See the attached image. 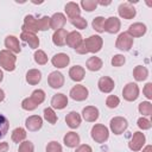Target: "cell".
Wrapping results in <instances>:
<instances>
[{"label":"cell","instance_id":"23","mask_svg":"<svg viewBox=\"0 0 152 152\" xmlns=\"http://www.w3.org/2000/svg\"><path fill=\"white\" fill-rule=\"evenodd\" d=\"M63 142L65 146L74 148L76 146L80 145V135L76 132H68L64 137H63Z\"/></svg>","mask_w":152,"mask_h":152},{"label":"cell","instance_id":"32","mask_svg":"<svg viewBox=\"0 0 152 152\" xmlns=\"http://www.w3.org/2000/svg\"><path fill=\"white\" fill-rule=\"evenodd\" d=\"M138 110L144 116H150V115H152V103L148 101H142L139 103Z\"/></svg>","mask_w":152,"mask_h":152},{"label":"cell","instance_id":"7","mask_svg":"<svg viewBox=\"0 0 152 152\" xmlns=\"http://www.w3.org/2000/svg\"><path fill=\"white\" fill-rule=\"evenodd\" d=\"M83 42L87 46L88 52H91V53L99 52L102 49V45H103V39L100 36H90L89 38H87Z\"/></svg>","mask_w":152,"mask_h":152},{"label":"cell","instance_id":"31","mask_svg":"<svg viewBox=\"0 0 152 152\" xmlns=\"http://www.w3.org/2000/svg\"><path fill=\"white\" fill-rule=\"evenodd\" d=\"M26 131L24 129V128H21V127H17L13 132H12V135H11V138H12V140L14 141V142H21V141H24L25 139H26Z\"/></svg>","mask_w":152,"mask_h":152},{"label":"cell","instance_id":"26","mask_svg":"<svg viewBox=\"0 0 152 152\" xmlns=\"http://www.w3.org/2000/svg\"><path fill=\"white\" fill-rule=\"evenodd\" d=\"M64 10H65V13H66V15L69 17V19L77 18V17H80V14H81V8H80L78 4L72 2V1L68 2V4L65 5Z\"/></svg>","mask_w":152,"mask_h":152},{"label":"cell","instance_id":"12","mask_svg":"<svg viewBox=\"0 0 152 152\" xmlns=\"http://www.w3.org/2000/svg\"><path fill=\"white\" fill-rule=\"evenodd\" d=\"M120 27H121V23H120L119 18L109 17L108 19H106V23H104V31L106 32L114 34V33H118L120 31Z\"/></svg>","mask_w":152,"mask_h":152},{"label":"cell","instance_id":"46","mask_svg":"<svg viewBox=\"0 0 152 152\" xmlns=\"http://www.w3.org/2000/svg\"><path fill=\"white\" fill-rule=\"evenodd\" d=\"M46 152H62V146L57 141H50L46 145Z\"/></svg>","mask_w":152,"mask_h":152},{"label":"cell","instance_id":"19","mask_svg":"<svg viewBox=\"0 0 152 152\" xmlns=\"http://www.w3.org/2000/svg\"><path fill=\"white\" fill-rule=\"evenodd\" d=\"M82 36L80 32L77 31H72V32H69L68 36H66V40H65V44L71 48V49H76L81 43H82Z\"/></svg>","mask_w":152,"mask_h":152},{"label":"cell","instance_id":"28","mask_svg":"<svg viewBox=\"0 0 152 152\" xmlns=\"http://www.w3.org/2000/svg\"><path fill=\"white\" fill-rule=\"evenodd\" d=\"M42 80V72L38 69H30L26 72V82L31 86H36Z\"/></svg>","mask_w":152,"mask_h":152},{"label":"cell","instance_id":"54","mask_svg":"<svg viewBox=\"0 0 152 152\" xmlns=\"http://www.w3.org/2000/svg\"><path fill=\"white\" fill-rule=\"evenodd\" d=\"M2 78H4V72H2V70L0 69V82L2 81Z\"/></svg>","mask_w":152,"mask_h":152},{"label":"cell","instance_id":"13","mask_svg":"<svg viewBox=\"0 0 152 152\" xmlns=\"http://www.w3.org/2000/svg\"><path fill=\"white\" fill-rule=\"evenodd\" d=\"M99 115H100V112L94 106H87L82 109V116L88 122H95L99 119Z\"/></svg>","mask_w":152,"mask_h":152},{"label":"cell","instance_id":"50","mask_svg":"<svg viewBox=\"0 0 152 152\" xmlns=\"http://www.w3.org/2000/svg\"><path fill=\"white\" fill-rule=\"evenodd\" d=\"M7 150H8V144L6 141L0 142V152H7Z\"/></svg>","mask_w":152,"mask_h":152},{"label":"cell","instance_id":"44","mask_svg":"<svg viewBox=\"0 0 152 152\" xmlns=\"http://www.w3.org/2000/svg\"><path fill=\"white\" fill-rule=\"evenodd\" d=\"M137 124H138V127L141 128L142 131H145V129H150V128L152 127V122H151L148 119L144 118V116L139 118L138 121H137Z\"/></svg>","mask_w":152,"mask_h":152},{"label":"cell","instance_id":"34","mask_svg":"<svg viewBox=\"0 0 152 152\" xmlns=\"http://www.w3.org/2000/svg\"><path fill=\"white\" fill-rule=\"evenodd\" d=\"M8 129H10V121H8V119L5 115L0 114V139L6 137Z\"/></svg>","mask_w":152,"mask_h":152},{"label":"cell","instance_id":"41","mask_svg":"<svg viewBox=\"0 0 152 152\" xmlns=\"http://www.w3.org/2000/svg\"><path fill=\"white\" fill-rule=\"evenodd\" d=\"M37 107H38V104L31 97H26L21 102V108L25 109V110H34Z\"/></svg>","mask_w":152,"mask_h":152},{"label":"cell","instance_id":"14","mask_svg":"<svg viewBox=\"0 0 152 152\" xmlns=\"http://www.w3.org/2000/svg\"><path fill=\"white\" fill-rule=\"evenodd\" d=\"M51 63H52L53 66H56L58 69H62V68L68 66V64L70 63V57L64 52H59V53H56L51 58Z\"/></svg>","mask_w":152,"mask_h":152},{"label":"cell","instance_id":"51","mask_svg":"<svg viewBox=\"0 0 152 152\" xmlns=\"http://www.w3.org/2000/svg\"><path fill=\"white\" fill-rule=\"evenodd\" d=\"M142 152H152V146H151V145H147V146L142 150Z\"/></svg>","mask_w":152,"mask_h":152},{"label":"cell","instance_id":"49","mask_svg":"<svg viewBox=\"0 0 152 152\" xmlns=\"http://www.w3.org/2000/svg\"><path fill=\"white\" fill-rule=\"evenodd\" d=\"M75 50H76V52L80 53V55H86V53H88V50H87V46H86L84 42H82Z\"/></svg>","mask_w":152,"mask_h":152},{"label":"cell","instance_id":"9","mask_svg":"<svg viewBox=\"0 0 152 152\" xmlns=\"http://www.w3.org/2000/svg\"><path fill=\"white\" fill-rule=\"evenodd\" d=\"M118 13H119V15H120L121 18L128 20V19H133V18L135 17L137 11H135V8L131 5V2H122V4H120L119 7H118Z\"/></svg>","mask_w":152,"mask_h":152},{"label":"cell","instance_id":"27","mask_svg":"<svg viewBox=\"0 0 152 152\" xmlns=\"http://www.w3.org/2000/svg\"><path fill=\"white\" fill-rule=\"evenodd\" d=\"M66 36H68V31L66 30H64V28L57 30L52 34V43L55 45H57V46H63V45H65Z\"/></svg>","mask_w":152,"mask_h":152},{"label":"cell","instance_id":"6","mask_svg":"<svg viewBox=\"0 0 152 152\" xmlns=\"http://www.w3.org/2000/svg\"><path fill=\"white\" fill-rule=\"evenodd\" d=\"M145 141H146V138L142 132H134L128 142V147L133 152H138L142 148V146L145 145Z\"/></svg>","mask_w":152,"mask_h":152},{"label":"cell","instance_id":"22","mask_svg":"<svg viewBox=\"0 0 152 152\" xmlns=\"http://www.w3.org/2000/svg\"><path fill=\"white\" fill-rule=\"evenodd\" d=\"M51 106L56 109H64L68 106V97L64 94H56L51 99Z\"/></svg>","mask_w":152,"mask_h":152},{"label":"cell","instance_id":"8","mask_svg":"<svg viewBox=\"0 0 152 152\" xmlns=\"http://www.w3.org/2000/svg\"><path fill=\"white\" fill-rule=\"evenodd\" d=\"M70 97L75 101H84L88 99V95H89V91L88 89L82 86V84H77L75 87H72L70 89V93H69Z\"/></svg>","mask_w":152,"mask_h":152},{"label":"cell","instance_id":"35","mask_svg":"<svg viewBox=\"0 0 152 152\" xmlns=\"http://www.w3.org/2000/svg\"><path fill=\"white\" fill-rule=\"evenodd\" d=\"M44 119L49 124H51V125H55L57 122V115H56L55 110L52 108H50V107H48V108L44 109Z\"/></svg>","mask_w":152,"mask_h":152},{"label":"cell","instance_id":"1","mask_svg":"<svg viewBox=\"0 0 152 152\" xmlns=\"http://www.w3.org/2000/svg\"><path fill=\"white\" fill-rule=\"evenodd\" d=\"M90 135H91V139L99 144H102V142H106L109 138V131L108 128L102 125V124H96L93 126L91 131H90Z\"/></svg>","mask_w":152,"mask_h":152},{"label":"cell","instance_id":"53","mask_svg":"<svg viewBox=\"0 0 152 152\" xmlns=\"http://www.w3.org/2000/svg\"><path fill=\"white\" fill-rule=\"evenodd\" d=\"M99 4H100V5H102V6H106V5H109V4H110V1H106V2H104V1H100V2H97V5H99Z\"/></svg>","mask_w":152,"mask_h":152},{"label":"cell","instance_id":"30","mask_svg":"<svg viewBox=\"0 0 152 152\" xmlns=\"http://www.w3.org/2000/svg\"><path fill=\"white\" fill-rule=\"evenodd\" d=\"M86 65H87V69L90 70V71H99V70L102 68L103 63H102V59H101L100 57L93 56V57L88 58Z\"/></svg>","mask_w":152,"mask_h":152},{"label":"cell","instance_id":"47","mask_svg":"<svg viewBox=\"0 0 152 152\" xmlns=\"http://www.w3.org/2000/svg\"><path fill=\"white\" fill-rule=\"evenodd\" d=\"M142 93H144V95H145L148 100L152 99V83H151V82H148V83L145 84V87H144V89H142Z\"/></svg>","mask_w":152,"mask_h":152},{"label":"cell","instance_id":"45","mask_svg":"<svg viewBox=\"0 0 152 152\" xmlns=\"http://www.w3.org/2000/svg\"><path fill=\"white\" fill-rule=\"evenodd\" d=\"M125 62H126V58L124 55H114L112 57V61H110L113 66H121L125 64Z\"/></svg>","mask_w":152,"mask_h":152},{"label":"cell","instance_id":"29","mask_svg":"<svg viewBox=\"0 0 152 152\" xmlns=\"http://www.w3.org/2000/svg\"><path fill=\"white\" fill-rule=\"evenodd\" d=\"M133 77L138 82H142L148 77V70L144 65H137L133 70Z\"/></svg>","mask_w":152,"mask_h":152},{"label":"cell","instance_id":"48","mask_svg":"<svg viewBox=\"0 0 152 152\" xmlns=\"http://www.w3.org/2000/svg\"><path fill=\"white\" fill-rule=\"evenodd\" d=\"M75 152H93V148L88 144H82L76 148Z\"/></svg>","mask_w":152,"mask_h":152},{"label":"cell","instance_id":"5","mask_svg":"<svg viewBox=\"0 0 152 152\" xmlns=\"http://www.w3.org/2000/svg\"><path fill=\"white\" fill-rule=\"evenodd\" d=\"M122 96L128 102L135 101L138 99V96H139V87H138V84L133 83V82L127 83L122 89Z\"/></svg>","mask_w":152,"mask_h":152},{"label":"cell","instance_id":"2","mask_svg":"<svg viewBox=\"0 0 152 152\" xmlns=\"http://www.w3.org/2000/svg\"><path fill=\"white\" fill-rule=\"evenodd\" d=\"M15 61L17 57L13 52L8 50L0 51V66L6 71H13L15 69Z\"/></svg>","mask_w":152,"mask_h":152},{"label":"cell","instance_id":"37","mask_svg":"<svg viewBox=\"0 0 152 152\" xmlns=\"http://www.w3.org/2000/svg\"><path fill=\"white\" fill-rule=\"evenodd\" d=\"M33 57H34V62L39 65H44V64L48 63V56L43 50H37L34 52Z\"/></svg>","mask_w":152,"mask_h":152},{"label":"cell","instance_id":"40","mask_svg":"<svg viewBox=\"0 0 152 152\" xmlns=\"http://www.w3.org/2000/svg\"><path fill=\"white\" fill-rule=\"evenodd\" d=\"M70 23L76 27V28H80V30H84L88 25L87 20L84 18H82L81 15L77 17V18H74V19H70Z\"/></svg>","mask_w":152,"mask_h":152},{"label":"cell","instance_id":"52","mask_svg":"<svg viewBox=\"0 0 152 152\" xmlns=\"http://www.w3.org/2000/svg\"><path fill=\"white\" fill-rule=\"evenodd\" d=\"M5 100V93L2 89H0V102H2Z\"/></svg>","mask_w":152,"mask_h":152},{"label":"cell","instance_id":"21","mask_svg":"<svg viewBox=\"0 0 152 152\" xmlns=\"http://www.w3.org/2000/svg\"><path fill=\"white\" fill-rule=\"evenodd\" d=\"M20 38L28 44V46L31 49H37L39 46V38L36 36V33H31V32H24L21 31Z\"/></svg>","mask_w":152,"mask_h":152},{"label":"cell","instance_id":"33","mask_svg":"<svg viewBox=\"0 0 152 152\" xmlns=\"http://www.w3.org/2000/svg\"><path fill=\"white\" fill-rule=\"evenodd\" d=\"M104 23H106V19L103 17H96L93 19L91 26L95 31H97L99 33H102L104 32Z\"/></svg>","mask_w":152,"mask_h":152},{"label":"cell","instance_id":"3","mask_svg":"<svg viewBox=\"0 0 152 152\" xmlns=\"http://www.w3.org/2000/svg\"><path fill=\"white\" fill-rule=\"evenodd\" d=\"M109 127L114 134L119 135V134H122L127 129L128 121L122 116H114L109 122Z\"/></svg>","mask_w":152,"mask_h":152},{"label":"cell","instance_id":"4","mask_svg":"<svg viewBox=\"0 0 152 152\" xmlns=\"http://www.w3.org/2000/svg\"><path fill=\"white\" fill-rule=\"evenodd\" d=\"M115 46H116V49H119L121 51H129L133 46V38L127 32H122L118 36Z\"/></svg>","mask_w":152,"mask_h":152},{"label":"cell","instance_id":"25","mask_svg":"<svg viewBox=\"0 0 152 152\" xmlns=\"http://www.w3.org/2000/svg\"><path fill=\"white\" fill-rule=\"evenodd\" d=\"M65 122H66V125L70 127V128H77V127H80V125H81V115L77 113V112H75V110H72V112H70L69 114H66V116H65Z\"/></svg>","mask_w":152,"mask_h":152},{"label":"cell","instance_id":"24","mask_svg":"<svg viewBox=\"0 0 152 152\" xmlns=\"http://www.w3.org/2000/svg\"><path fill=\"white\" fill-rule=\"evenodd\" d=\"M84 75H86V70H84V68L81 66V65H74V66H71L70 70H69V76H70V78H71L72 81H75V82L82 81V80L84 78Z\"/></svg>","mask_w":152,"mask_h":152},{"label":"cell","instance_id":"38","mask_svg":"<svg viewBox=\"0 0 152 152\" xmlns=\"http://www.w3.org/2000/svg\"><path fill=\"white\" fill-rule=\"evenodd\" d=\"M34 151V145L30 140H24L20 142L18 152H33Z\"/></svg>","mask_w":152,"mask_h":152},{"label":"cell","instance_id":"11","mask_svg":"<svg viewBox=\"0 0 152 152\" xmlns=\"http://www.w3.org/2000/svg\"><path fill=\"white\" fill-rule=\"evenodd\" d=\"M25 126L30 132H37L43 126V119L39 115H31L25 120Z\"/></svg>","mask_w":152,"mask_h":152},{"label":"cell","instance_id":"39","mask_svg":"<svg viewBox=\"0 0 152 152\" xmlns=\"http://www.w3.org/2000/svg\"><path fill=\"white\" fill-rule=\"evenodd\" d=\"M81 6H82V8L84 11L93 12L97 7V1H95V0H82L81 1Z\"/></svg>","mask_w":152,"mask_h":152},{"label":"cell","instance_id":"10","mask_svg":"<svg viewBox=\"0 0 152 152\" xmlns=\"http://www.w3.org/2000/svg\"><path fill=\"white\" fill-rule=\"evenodd\" d=\"M48 83L53 89L62 88L63 84H64V76H63V74L59 72V71H52V72H50V75L48 76Z\"/></svg>","mask_w":152,"mask_h":152},{"label":"cell","instance_id":"18","mask_svg":"<svg viewBox=\"0 0 152 152\" xmlns=\"http://www.w3.org/2000/svg\"><path fill=\"white\" fill-rule=\"evenodd\" d=\"M146 31H147V28H146V25L145 24H142V23H134V24L129 25L127 33L132 38H134V37H141V36H144L146 33Z\"/></svg>","mask_w":152,"mask_h":152},{"label":"cell","instance_id":"36","mask_svg":"<svg viewBox=\"0 0 152 152\" xmlns=\"http://www.w3.org/2000/svg\"><path fill=\"white\" fill-rule=\"evenodd\" d=\"M30 97L39 106V104L43 103L44 100H45V93H44V90H42V89H36V90L32 91V94H31Z\"/></svg>","mask_w":152,"mask_h":152},{"label":"cell","instance_id":"15","mask_svg":"<svg viewBox=\"0 0 152 152\" xmlns=\"http://www.w3.org/2000/svg\"><path fill=\"white\" fill-rule=\"evenodd\" d=\"M65 23H66L65 15H64L63 13H59V12L55 13V14L50 18V27H51L52 30H55V31L63 28V26L65 25Z\"/></svg>","mask_w":152,"mask_h":152},{"label":"cell","instance_id":"42","mask_svg":"<svg viewBox=\"0 0 152 152\" xmlns=\"http://www.w3.org/2000/svg\"><path fill=\"white\" fill-rule=\"evenodd\" d=\"M38 24V31H46L50 28V18L44 15L39 20H37Z\"/></svg>","mask_w":152,"mask_h":152},{"label":"cell","instance_id":"43","mask_svg":"<svg viewBox=\"0 0 152 152\" xmlns=\"http://www.w3.org/2000/svg\"><path fill=\"white\" fill-rule=\"evenodd\" d=\"M120 103V99L116 95H109L106 99V106L108 108H116Z\"/></svg>","mask_w":152,"mask_h":152},{"label":"cell","instance_id":"20","mask_svg":"<svg viewBox=\"0 0 152 152\" xmlns=\"http://www.w3.org/2000/svg\"><path fill=\"white\" fill-rule=\"evenodd\" d=\"M5 46L7 48L8 51L13 52V53H19L21 51V48H20V44H19V40L17 37L14 36H7L5 38Z\"/></svg>","mask_w":152,"mask_h":152},{"label":"cell","instance_id":"16","mask_svg":"<svg viewBox=\"0 0 152 152\" xmlns=\"http://www.w3.org/2000/svg\"><path fill=\"white\" fill-rule=\"evenodd\" d=\"M97 87H99L100 91L108 94V93L113 91L115 84H114V81H113L110 77H108V76H102V77H100V80H99V82H97Z\"/></svg>","mask_w":152,"mask_h":152},{"label":"cell","instance_id":"17","mask_svg":"<svg viewBox=\"0 0 152 152\" xmlns=\"http://www.w3.org/2000/svg\"><path fill=\"white\" fill-rule=\"evenodd\" d=\"M21 30L24 32H31V33H36L38 31V24H37V19L33 15H26L24 19V24Z\"/></svg>","mask_w":152,"mask_h":152}]
</instances>
